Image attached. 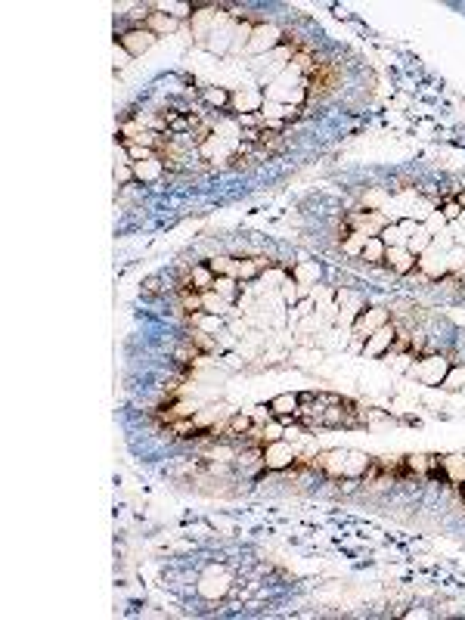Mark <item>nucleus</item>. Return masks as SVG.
Masks as SVG:
<instances>
[{
  "label": "nucleus",
  "mask_w": 465,
  "mask_h": 620,
  "mask_svg": "<svg viewBox=\"0 0 465 620\" xmlns=\"http://www.w3.org/2000/svg\"><path fill=\"white\" fill-rule=\"evenodd\" d=\"M450 366L453 363L444 357V353H422V357H415L413 369H409L406 375H413L415 382H422V384H431V388H437V384H444Z\"/></svg>",
  "instance_id": "nucleus-1"
},
{
  "label": "nucleus",
  "mask_w": 465,
  "mask_h": 620,
  "mask_svg": "<svg viewBox=\"0 0 465 620\" xmlns=\"http://www.w3.org/2000/svg\"><path fill=\"white\" fill-rule=\"evenodd\" d=\"M229 589H233V574L227 568H217V564H211L196 583V592L208 601H220Z\"/></svg>",
  "instance_id": "nucleus-2"
},
{
  "label": "nucleus",
  "mask_w": 465,
  "mask_h": 620,
  "mask_svg": "<svg viewBox=\"0 0 465 620\" xmlns=\"http://www.w3.org/2000/svg\"><path fill=\"white\" fill-rule=\"evenodd\" d=\"M298 453L301 450H298L291 440H285V437L270 440V444H264V468L267 471H289L291 465H295Z\"/></svg>",
  "instance_id": "nucleus-3"
},
{
  "label": "nucleus",
  "mask_w": 465,
  "mask_h": 620,
  "mask_svg": "<svg viewBox=\"0 0 465 620\" xmlns=\"http://www.w3.org/2000/svg\"><path fill=\"white\" fill-rule=\"evenodd\" d=\"M282 41H285V31L279 28V25H273V22H258L254 25V31H251V41H248V53H254V56H267V53H273L276 47H282Z\"/></svg>",
  "instance_id": "nucleus-4"
},
{
  "label": "nucleus",
  "mask_w": 465,
  "mask_h": 620,
  "mask_svg": "<svg viewBox=\"0 0 465 620\" xmlns=\"http://www.w3.org/2000/svg\"><path fill=\"white\" fill-rule=\"evenodd\" d=\"M415 273H419L422 279H428V282H440V279L450 273L446 251H440V248L431 245L425 254H419V260H415Z\"/></svg>",
  "instance_id": "nucleus-5"
},
{
  "label": "nucleus",
  "mask_w": 465,
  "mask_h": 620,
  "mask_svg": "<svg viewBox=\"0 0 465 620\" xmlns=\"http://www.w3.org/2000/svg\"><path fill=\"white\" fill-rule=\"evenodd\" d=\"M155 41L158 37L152 34L149 28H121V31H115V43H121L124 50H127L130 56H143V53H149V50L155 47Z\"/></svg>",
  "instance_id": "nucleus-6"
},
{
  "label": "nucleus",
  "mask_w": 465,
  "mask_h": 620,
  "mask_svg": "<svg viewBox=\"0 0 465 620\" xmlns=\"http://www.w3.org/2000/svg\"><path fill=\"white\" fill-rule=\"evenodd\" d=\"M394 335H397V322L391 320V322H384V326H378L375 332L366 338V344H363V357H369V360H378V357H384V353L391 351V344H394Z\"/></svg>",
  "instance_id": "nucleus-7"
},
{
  "label": "nucleus",
  "mask_w": 465,
  "mask_h": 620,
  "mask_svg": "<svg viewBox=\"0 0 465 620\" xmlns=\"http://www.w3.org/2000/svg\"><path fill=\"white\" fill-rule=\"evenodd\" d=\"M344 456L347 450H320L313 456V471H320L329 481H341L344 477Z\"/></svg>",
  "instance_id": "nucleus-8"
},
{
  "label": "nucleus",
  "mask_w": 465,
  "mask_h": 620,
  "mask_svg": "<svg viewBox=\"0 0 465 620\" xmlns=\"http://www.w3.org/2000/svg\"><path fill=\"white\" fill-rule=\"evenodd\" d=\"M344 220L351 229H360V233H366V236H378L391 223L384 211H351Z\"/></svg>",
  "instance_id": "nucleus-9"
},
{
  "label": "nucleus",
  "mask_w": 465,
  "mask_h": 620,
  "mask_svg": "<svg viewBox=\"0 0 465 620\" xmlns=\"http://www.w3.org/2000/svg\"><path fill=\"white\" fill-rule=\"evenodd\" d=\"M273 413V419H279L282 425H291L298 419V409H301V394H276L267 406Z\"/></svg>",
  "instance_id": "nucleus-10"
},
{
  "label": "nucleus",
  "mask_w": 465,
  "mask_h": 620,
  "mask_svg": "<svg viewBox=\"0 0 465 620\" xmlns=\"http://www.w3.org/2000/svg\"><path fill=\"white\" fill-rule=\"evenodd\" d=\"M415 254L406 251V245H391L388 254H384V267H388L394 276H409L415 270Z\"/></svg>",
  "instance_id": "nucleus-11"
},
{
  "label": "nucleus",
  "mask_w": 465,
  "mask_h": 620,
  "mask_svg": "<svg viewBox=\"0 0 465 620\" xmlns=\"http://www.w3.org/2000/svg\"><path fill=\"white\" fill-rule=\"evenodd\" d=\"M440 475L450 487H459L465 484V456L462 453H450V456H440Z\"/></svg>",
  "instance_id": "nucleus-12"
},
{
  "label": "nucleus",
  "mask_w": 465,
  "mask_h": 620,
  "mask_svg": "<svg viewBox=\"0 0 465 620\" xmlns=\"http://www.w3.org/2000/svg\"><path fill=\"white\" fill-rule=\"evenodd\" d=\"M214 273H211V267L205 264H189V279H186V285H189V289H196V291H211L214 289Z\"/></svg>",
  "instance_id": "nucleus-13"
},
{
  "label": "nucleus",
  "mask_w": 465,
  "mask_h": 620,
  "mask_svg": "<svg viewBox=\"0 0 465 620\" xmlns=\"http://www.w3.org/2000/svg\"><path fill=\"white\" fill-rule=\"evenodd\" d=\"M264 93L260 90H239V93H233V103L229 105H236V115H242V112H260L264 109Z\"/></svg>",
  "instance_id": "nucleus-14"
},
{
  "label": "nucleus",
  "mask_w": 465,
  "mask_h": 620,
  "mask_svg": "<svg viewBox=\"0 0 465 620\" xmlns=\"http://www.w3.org/2000/svg\"><path fill=\"white\" fill-rule=\"evenodd\" d=\"M198 96H202V103L211 105V109H227V105L233 103V93H229L227 87H217V84L198 87Z\"/></svg>",
  "instance_id": "nucleus-15"
},
{
  "label": "nucleus",
  "mask_w": 465,
  "mask_h": 620,
  "mask_svg": "<svg viewBox=\"0 0 465 620\" xmlns=\"http://www.w3.org/2000/svg\"><path fill=\"white\" fill-rule=\"evenodd\" d=\"M291 279L301 285H320V264L316 260H295V267H291Z\"/></svg>",
  "instance_id": "nucleus-16"
},
{
  "label": "nucleus",
  "mask_w": 465,
  "mask_h": 620,
  "mask_svg": "<svg viewBox=\"0 0 465 620\" xmlns=\"http://www.w3.org/2000/svg\"><path fill=\"white\" fill-rule=\"evenodd\" d=\"M152 6H155V3H152ZM180 25H183V22H177V19H174V16H167V12H158V10H155L152 16H149L146 28L152 31L155 37H167V34H174V31H177Z\"/></svg>",
  "instance_id": "nucleus-17"
},
{
  "label": "nucleus",
  "mask_w": 465,
  "mask_h": 620,
  "mask_svg": "<svg viewBox=\"0 0 465 620\" xmlns=\"http://www.w3.org/2000/svg\"><path fill=\"white\" fill-rule=\"evenodd\" d=\"M165 174V165H161V158H149V161H134V177L136 183H155V180Z\"/></svg>",
  "instance_id": "nucleus-18"
},
{
  "label": "nucleus",
  "mask_w": 465,
  "mask_h": 620,
  "mask_svg": "<svg viewBox=\"0 0 465 620\" xmlns=\"http://www.w3.org/2000/svg\"><path fill=\"white\" fill-rule=\"evenodd\" d=\"M369 465H372V456H366V453H360V450H347V456H344V477H357V481H360Z\"/></svg>",
  "instance_id": "nucleus-19"
},
{
  "label": "nucleus",
  "mask_w": 465,
  "mask_h": 620,
  "mask_svg": "<svg viewBox=\"0 0 465 620\" xmlns=\"http://www.w3.org/2000/svg\"><path fill=\"white\" fill-rule=\"evenodd\" d=\"M155 10L174 16L177 22H189L192 12H196V6H192L189 0H161V3H155Z\"/></svg>",
  "instance_id": "nucleus-20"
},
{
  "label": "nucleus",
  "mask_w": 465,
  "mask_h": 620,
  "mask_svg": "<svg viewBox=\"0 0 465 620\" xmlns=\"http://www.w3.org/2000/svg\"><path fill=\"white\" fill-rule=\"evenodd\" d=\"M242 289H245V285H242L236 276H217V279H214V291L223 298V301H229V304L239 301V298H242Z\"/></svg>",
  "instance_id": "nucleus-21"
},
{
  "label": "nucleus",
  "mask_w": 465,
  "mask_h": 620,
  "mask_svg": "<svg viewBox=\"0 0 465 620\" xmlns=\"http://www.w3.org/2000/svg\"><path fill=\"white\" fill-rule=\"evenodd\" d=\"M384 254H388V245L382 242V236H369V242H366L360 258H363L369 267H378V264H384Z\"/></svg>",
  "instance_id": "nucleus-22"
},
{
  "label": "nucleus",
  "mask_w": 465,
  "mask_h": 620,
  "mask_svg": "<svg viewBox=\"0 0 465 620\" xmlns=\"http://www.w3.org/2000/svg\"><path fill=\"white\" fill-rule=\"evenodd\" d=\"M431 242H434V236L428 233V229H425V223H422V227L415 229V233H413V236H409V239H406V251H409V254H415V258H419V254H425L428 248H431Z\"/></svg>",
  "instance_id": "nucleus-23"
},
{
  "label": "nucleus",
  "mask_w": 465,
  "mask_h": 620,
  "mask_svg": "<svg viewBox=\"0 0 465 620\" xmlns=\"http://www.w3.org/2000/svg\"><path fill=\"white\" fill-rule=\"evenodd\" d=\"M236 260L239 258H233V254H214V258L205 260V264L211 267L214 276H236Z\"/></svg>",
  "instance_id": "nucleus-24"
},
{
  "label": "nucleus",
  "mask_w": 465,
  "mask_h": 620,
  "mask_svg": "<svg viewBox=\"0 0 465 620\" xmlns=\"http://www.w3.org/2000/svg\"><path fill=\"white\" fill-rule=\"evenodd\" d=\"M229 307H233V304H229V301H223V298L217 295L214 289H211V291H202V310H205V313L223 316V313H227Z\"/></svg>",
  "instance_id": "nucleus-25"
},
{
  "label": "nucleus",
  "mask_w": 465,
  "mask_h": 620,
  "mask_svg": "<svg viewBox=\"0 0 465 620\" xmlns=\"http://www.w3.org/2000/svg\"><path fill=\"white\" fill-rule=\"evenodd\" d=\"M366 242H369V236L360 233V229H351V236L341 242V251L351 254V258H360V254H363V248H366Z\"/></svg>",
  "instance_id": "nucleus-26"
},
{
  "label": "nucleus",
  "mask_w": 465,
  "mask_h": 620,
  "mask_svg": "<svg viewBox=\"0 0 465 620\" xmlns=\"http://www.w3.org/2000/svg\"><path fill=\"white\" fill-rule=\"evenodd\" d=\"M440 388H446V391H465V363H453Z\"/></svg>",
  "instance_id": "nucleus-27"
},
{
  "label": "nucleus",
  "mask_w": 465,
  "mask_h": 620,
  "mask_svg": "<svg viewBox=\"0 0 465 620\" xmlns=\"http://www.w3.org/2000/svg\"><path fill=\"white\" fill-rule=\"evenodd\" d=\"M384 202H388V192L378 189V186H372V189L363 192V205L366 211H384Z\"/></svg>",
  "instance_id": "nucleus-28"
},
{
  "label": "nucleus",
  "mask_w": 465,
  "mask_h": 620,
  "mask_svg": "<svg viewBox=\"0 0 465 620\" xmlns=\"http://www.w3.org/2000/svg\"><path fill=\"white\" fill-rule=\"evenodd\" d=\"M462 211H465V208L456 202V198H453V196H444V202H440V214L446 217V223H450V227H453V223H459Z\"/></svg>",
  "instance_id": "nucleus-29"
},
{
  "label": "nucleus",
  "mask_w": 465,
  "mask_h": 620,
  "mask_svg": "<svg viewBox=\"0 0 465 620\" xmlns=\"http://www.w3.org/2000/svg\"><path fill=\"white\" fill-rule=\"evenodd\" d=\"M167 431L174 434V437H192V434L198 431V425H196V419H177V422H171V425H167Z\"/></svg>",
  "instance_id": "nucleus-30"
},
{
  "label": "nucleus",
  "mask_w": 465,
  "mask_h": 620,
  "mask_svg": "<svg viewBox=\"0 0 465 620\" xmlns=\"http://www.w3.org/2000/svg\"><path fill=\"white\" fill-rule=\"evenodd\" d=\"M378 236H382V242H384L388 248H391V245H406V239H403V233H400V227H397V220H394V223H388V227H384Z\"/></svg>",
  "instance_id": "nucleus-31"
},
{
  "label": "nucleus",
  "mask_w": 465,
  "mask_h": 620,
  "mask_svg": "<svg viewBox=\"0 0 465 620\" xmlns=\"http://www.w3.org/2000/svg\"><path fill=\"white\" fill-rule=\"evenodd\" d=\"M446 227H450V223H446V217L440 214V208H437V211H431V214H428V220H425V229H428V233H431V236H440V233H444Z\"/></svg>",
  "instance_id": "nucleus-32"
},
{
  "label": "nucleus",
  "mask_w": 465,
  "mask_h": 620,
  "mask_svg": "<svg viewBox=\"0 0 465 620\" xmlns=\"http://www.w3.org/2000/svg\"><path fill=\"white\" fill-rule=\"evenodd\" d=\"M130 183H136L134 165H115V186L118 189H121V186H130Z\"/></svg>",
  "instance_id": "nucleus-33"
},
{
  "label": "nucleus",
  "mask_w": 465,
  "mask_h": 620,
  "mask_svg": "<svg viewBox=\"0 0 465 620\" xmlns=\"http://www.w3.org/2000/svg\"><path fill=\"white\" fill-rule=\"evenodd\" d=\"M161 291H167L165 285H161V276H146V279H143V298H155V295H161Z\"/></svg>",
  "instance_id": "nucleus-34"
},
{
  "label": "nucleus",
  "mask_w": 465,
  "mask_h": 620,
  "mask_svg": "<svg viewBox=\"0 0 465 620\" xmlns=\"http://www.w3.org/2000/svg\"><path fill=\"white\" fill-rule=\"evenodd\" d=\"M112 59H115V72H124V68L130 65V59H134V56H130L127 50L121 47V43H115V47H112Z\"/></svg>",
  "instance_id": "nucleus-35"
},
{
  "label": "nucleus",
  "mask_w": 465,
  "mask_h": 620,
  "mask_svg": "<svg viewBox=\"0 0 465 620\" xmlns=\"http://www.w3.org/2000/svg\"><path fill=\"white\" fill-rule=\"evenodd\" d=\"M397 227H400V233H403V239H409V236L415 233V229L422 227L419 220H413V217H400V220H397Z\"/></svg>",
  "instance_id": "nucleus-36"
},
{
  "label": "nucleus",
  "mask_w": 465,
  "mask_h": 620,
  "mask_svg": "<svg viewBox=\"0 0 465 620\" xmlns=\"http://www.w3.org/2000/svg\"><path fill=\"white\" fill-rule=\"evenodd\" d=\"M453 242H456V245H459V248H462V251H465V233H459V236H456V239H453Z\"/></svg>",
  "instance_id": "nucleus-37"
},
{
  "label": "nucleus",
  "mask_w": 465,
  "mask_h": 620,
  "mask_svg": "<svg viewBox=\"0 0 465 620\" xmlns=\"http://www.w3.org/2000/svg\"><path fill=\"white\" fill-rule=\"evenodd\" d=\"M453 198H456V202H459V205H462V208H465V189H462V192H456V196H453Z\"/></svg>",
  "instance_id": "nucleus-38"
},
{
  "label": "nucleus",
  "mask_w": 465,
  "mask_h": 620,
  "mask_svg": "<svg viewBox=\"0 0 465 620\" xmlns=\"http://www.w3.org/2000/svg\"><path fill=\"white\" fill-rule=\"evenodd\" d=\"M459 223H462V227H465V211H462V217H459Z\"/></svg>",
  "instance_id": "nucleus-39"
}]
</instances>
